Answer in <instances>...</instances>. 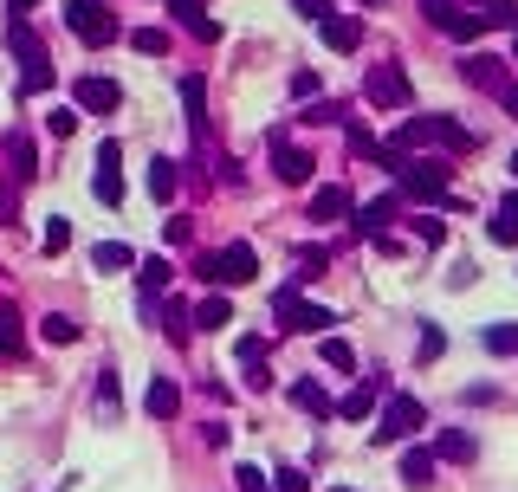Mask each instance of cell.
I'll use <instances>...</instances> for the list:
<instances>
[{
    "label": "cell",
    "mask_w": 518,
    "mask_h": 492,
    "mask_svg": "<svg viewBox=\"0 0 518 492\" xmlns=\"http://www.w3.org/2000/svg\"><path fill=\"white\" fill-rule=\"evenodd\" d=\"M447 149V156H467V149H473V130H460V123L454 117H408L402 123V130H395V149H402V156H408V149Z\"/></svg>",
    "instance_id": "6da1fadb"
},
{
    "label": "cell",
    "mask_w": 518,
    "mask_h": 492,
    "mask_svg": "<svg viewBox=\"0 0 518 492\" xmlns=\"http://www.w3.org/2000/svg\"><path fill=\"white\" fill-rule=\"evenodd\" d=\"M395 188H402L408 201H447V162L441 156H408L402 162V175H395Z\"/></svg>",
    "instance_id": "7a4b0ae2"
},
{
    "label": "cell",
    "mask_w": 518,
    "mask_h": 492,
    "mask_svg": "<svg viewBox=\"0 0 518 492\" xmlns=\"http://www.w3.org/2000/svg\"><path fill=\"white\" fill-rule=\"evenodd\" d=\"M421 421H428V408H421L415 395H389L383 415H376V447H395V441H408V434H421Z\"/></svg>",
    "instance_id": "3957f363"
},
{
    "label": "cell",
    "mask_w": 518,
    "mask_h": 492,
    "mask_svg": "<svg viewBox=\"0 0 518 492\" xmlns=\"http://www.w3.org/2000/svg\"><path fill=\"white\" fill-rule=\"evenodd\" d=\"M65 26H72L85 46H111L117 39V13L104 0H65Z\"/></svg>",
    "instance_id": "277c9868"
},
{
    "label": "cell",
    "mask_w": 518,
    "mask_h": 492,
    "mask_svg": "<svg viewBox=\"0 0 518 492\" xmlns=\"http://www.w3.org/2000/svg\"><path fill=\"white\" fill-rule=\"evenodd\" d=\"M272 311L285 318V331H305V337H324V331L337 324L324 305H305V298H298V285H279V292H272Z\"/></svg>",
    "instance_id": "5b68a950"
},
{
    "label": "cell",
    "mask_w": 518,
    "mask_h": 492,
    "mask_svg": "<svg viewBox=\"0 0 518 492\" xmlns=\"http://www.w3.org/2000/svg\"><path fill=\"white\" fill-rule=\"evenodd\" d=\"M363 98H370L376 111H402V104L415 98V85H408L402 65H370V78H363Z\"/></svg>",
    "instance_id": "8992f818"
},
{
    "label": "cell",
    "mask_w": 518,
    "mask_h": 492,
    "mask_svg": "<svg viewBox=\"0 0 518 492\" xmlns=\"http://www.w3.org/2000/svg\"><path fill=\"white\" fill-rule=\"evenodd\" d=\"M91 195H98L104 208H117V201H124V149H117V136H104V143H98V175H91Z\"/></svg>",
    "instance_id": "52a82bcc"
},
{
    "label": "cell",
    "mask_w": 518,
    "mask_h": 492,
    "mask_svg": "<svg viewBox=\"0 0 518 492\" xmlns=\"http://www.w3.org/2000/svg\"><path fill=\"white\" fill-rule=\"evenodd\" d=\"M72 104L78 111H91V117H111L117 104H124V91H117V78H104V72H85L72 85Z\"/></svg>",
    "instance_id": "ba28073f"
},
{
    "label": "cell",
    "mask_w": 518,
    "mask_h": 492,
    "mask_svg": "<svg viewBox=\"0 0 518 492\" xmlns=\"http://www.w3.org/2000/svg\"><path fill=\"white\" fill-rule=\"evenodd\" d=\"M460 78H467L473 91H486V98H499V91L512 85L506 59H493V52H467V59H460Z\"/></svg>",
    "instance_id": "9c48e42d"
},
{
    "label": "cell",
    "mask_w": 518,
    "mask_h": 492,
    "mask_svg": "<svg viewBox=\"0 0 518 492\" xmlns=\"http://www.w3.org/2000/svg\"><path fill=\"white\" fill-rule=\"evenodd\" d=\"M266 149H272V169H279L285 188H305V182H311V169H318V156H311V149H292V143H266Z\"/></svg>",
    "instance_id": "30bf717a"
},
{
    "label": "cell",
    "mask_w": 518,
    "mask_h": 492,
    "mask_svg": "<svg viewBox=\"0 0 518 492\" xmlns=\"http://www.w3.org/2000/svg\"><path fill=\"white\" fill-rule=\"evenodd\" d=\"M395 208H402V188H395V195H383V201H363V208H350V227H357L363 240H376V234H389Z\"/></svg>",
    "instance_id": "8fae6325"
},
{
    "label": "cell",
    "mask_w": 518,
    "mask_h": 492,
    "mask_svg": "<svg viewBox=\"0 0 518 492\" xmlns=\"http://www.w3.org/2000/svg\"><path fill=\"white\" fill-rule=\"evenodd\" d=\"M214 259H221V285H247V279H259V253H253L247 240H227Z\"/></svg>",
    "instance_id": "7c38bea8"
},
{
    "label": "cell",
    "mask_w": 518,
    "mask_h": 492,
    "mask_svg": "<svg viewBox=\"0 0 518 492\" xmlns=\"http://www.w3.org/2000/svg\"><path fill=\"white\" fill-rule=\"evenodd\" d=\"M318 33H324V46H331V52H357L363 46V20H357V13H324V20H318Z\"/></svg>",
    "instance_id": "4fadbf2b"
},
{
    "label": "cell",
    "mask_w": 518,
    "mask_h": 492,
    "mask_svg": "<svg viewBox=\"0 0 518 492\" xmlns=\"http://www.w3.org/2000/svg\"><path fill=\"white\" fill-rule=\"evenodd\" d=\"M169 13H175V20H182L188 33L201 39V46H221V20H214V13L201 7V0H169Z\"/></svg>",
    "instance_id": "5bb4252c"
},
{
    "label": "cell",
    "mask_w": 518,
    "mask_h": 492,
    "mask_svg": "<svg viewBox=\"0 0 518 492\" xmlns=\"http://www.w3.org/2000/svg\"><path fill=\"white\" fill-rule=\"evenodd\" d=\"M7 175H13V188H26L39 175V156H33V136L26 130H7Z\"/></svg>",
    "instance_id": "9a60e30c"
},
{
    "label": "cell",
    "mask_w": 518,
    "mask_h": 492,
    "mask_svg": "<svg viewBox=\"0 0 518 492\" xmlns=\"http://www.w3.org/2000/svg\"><path fill=\"white\" fill-rule=\"evenodd\" d=\"M182 111H188V130H195V143L208 149V85H201L195 72L182 78Z\"/></svg>",
    "instance_id": "2e32d148"
},
{
    "label": "cell",
    "mask_w": 518,
    "mask_h": 492,
    "mask_svg": "<svg viewBox=\"0 0 518 492\" xmlns=\"http://www.w3.org/2000/svg\"><path fill=\"white\" fill-rule=\"evenodd\" d=\"M350 208H357V201H350L344 182H324L318 195H311V221H350Z\"/></svg>",
    "instance_id": "e0dca14e"
},
{
    "label": "cell",
    "mask_w": 518,
    "mask_h": 492,
    "mask_svg": "<svg viewBox=\"0 0 518 492\" xmlns=\"http://www.w3.org/2000/svg\"><path fill=\"white\" fill-rule=\"evenodd\" d=\"M7 46L20 52V65H33V59H46V46H39V33H33V20H20V13H7Z\"/></svg>",
    "instance_id": "ac0fdd59"
},
{
    "label": "cell",
    "mask_w": 518,
    "mask_h": 492,
    "mask_svg": "<svg viewBox=\"0 0 518 492\" xmlns=\"http://www.w3.org/2000/svg\"><path fill=\"white\" fill-rule=\"evenodd\" d=\"M143 408H149V421H175V408H182V389H175L169 376H156V382H149V395H143Z\"/></svg>",
    "instance_id": "d6986e66"
},
{
    "label": "cell",
    "mask_w": 518,
    "mask_h": 492,
    "mask_svg": "<svg viewBox=\"0 0 518 492\" xmlns=\"http://www.w3.org/2000/svg\"><path fill=\"white\" fill-rule=\"evenodd\" d=\"M175 188H182V162L156 156V162H149V195H156L162 208H169V201H175Z\"/></svg>",
    "instance_id": "ffe728a7"
},
{
    "label": "cell",
    "mask_w": 518,
    "mask_h": 492,
    "mask_svg": "<svg viewBox=\"0 0 518 492\" xmlns=\"http://www.w3.org/2000/svg\"><path fill=\"white\" fill-rule=\"evenodd\" d=\"M39 337H46V344H78V337H85V324L72 318V311H46V318H39Z\"/></svg>",
    "instance_id": "44dd1931"
},
{
    "label": "cell",
    "mask_w": 518,
    "mask_h": 492,
    "mask_svg": "<svg viewBox=\"0 0 518 492\" xmlns=\"http://www.w3.org/2000/svg\"><path fill=\"white\" fill-rule=\"evenodd\" d=\"M376 395H383V382H357V389H350L344 402H337V415H344V421H370Z\"/></svg>",
    "instance_id": "7402d4cb"
},
{
    "label": "cell",
    "mask_w": 518,
    "mask_h": 492,
    "mask_svg": "<svg viewBox=\"0 0 518 492\" xmlns=\"http://www.w3.org/2000/svg\"><path fill=\"white\" fill-rule=\"evenodd\" d=\"M486 234H493L499 246H518V195H506L493 208V221H486Z\"/></svg>",
    "instance_id": "603a6c76"
},
{
    "label": "cell",
    "mask_w": 518,
    "mask_h": 492,
    "mask_svg": "<svg viewBox=\"0 0 518 492\" xmlns=\"http://www.w3.org/2000/svg\"><path fill=\"white\" fill-rule=\"evenodd\" d=\"M91 266H98V272H130L136 253H130L124 240H98V246H91Z\"/></svg>",
    "instance_id": "cb8c5ba5"
},
{
    "label": "cell",
    "mask_w": 518,
    "mask_h": 492,
    "mask_svg": "<svg viewBox=\"0 0 518 492\" xmlns=\"http://www.w3.org/2000/svg\"><path fill=\"white\" fill-rule=\"evenodd\" d=\"M402 486H434V454H428V447H408V454H402Z\"/></svg>",
    "instance_id": "d4e9b609"
},
{
    "label": "cell",
    "mask_w": 518,
    "mask_h": 492,
    "mask_svg": "<svg viewBox=\"0 0 518 492\" xmlns=\"http://www.w3.org/2000/svg\"><path fill=\"white\" fill-rule=\"evenodd\" d=\"M292 402L298 408H305V415H337V402H331V395H324V382H292Z\"/></svg>",
    "instance_id": "484cf974"
},
{
    "label": "cell",
    "mask_w": 518,
    "mask_h": 492,
    "mask_svg": "<svg viewBox=\"0 0 518 492\" xmlns=\"http://www.w3.org/2000/svg\"><path fill=\"white\" fill-rule=\"evenodd\" d=\"M117 408H124V382H117V369H98V421H111Z\"/></svg>",
    "instance_id": "4316f807"
},
{
    "label": "cell",
    "mask_w": 518,
    "mask_h": 492,
    "mask_svg": "<svg viewBox=\"0 0 518 492\" xmlns=\"http://www.w3.org/2000/svg\"><path fill=\"white\" fill-rule=\"evenodd\" d=\"M52 85H59L52 59H33V65H20V91H26V98H39V91H52Z\"/></svg>",
    "instance_id": "83f0119b"
},
{
    "label": "cell",
    "mask_w": 518,
    "mask_h": 492,
    "mask_svg": "<svg viewBox=\"0 0 518 492\" xmlns=\"http://www.w3.org/2000/svg\"><path fill=\"white\" fill-rule=\"evenodd\" d=\"M26 350V331H20V311L0 305V357H20Z\"/></svg>",
    "instance_id": "f1b7e54d"
},
{
    "label": "cell",
    "mask_w": 518,
    "mask_h": 492,
    "mask_svg": "<svg viewBox=\"0 0 518 492\" xmlns=\"http://www.w3.org/2000/svg\"><path fill=\"white\" fill-rule=\"evenodd\" d=\"M195 324H201V331H221V324H234V305H227L221 292L201 298V305H195Z\"/></svg>",
    "instance_id": "f546056e"
},
{
    "label": "cell",
    "mask_w": 518,
    "mask_h": 492,
    "mask_svg": "<svg viewBox=\"0 0 518 492\" xmlns=\"http://www.w3.org/2000/svg\"><path fill=\"white\" fill-rule=\"evenodd\" d=\"M480 344L493 350V357H518V324H486Z\"/></svg>",
    "instance_id": "4dcf8cb0"
},
{
    "label": "cell",
    "mask_w": 518,
    "mask_h": 492,
    "mask_svg": "<svg viewBox=\"0 0 518 492\" xmlns=\"http://www.w3.org/2000/svg\"><path fill=\"white\" fill-rule=\"evenodd\" d=\"M130 46L143 52V59H162V52H169V33H162V26H136V33H130Z\"/></svg>",
    "instance_id": "1f68e13d"
},
{
    "label": "cell",
    "mask_w": 518,
    "mask_h": 492,
    "mask_svg": "<svg viewBox=\"0 0 518 492\" xmlns=\"http://www.w3.org/2000/svg\"><path fill=\"white\" fill-rule=\"evenodd\" d=\"M65 246H72V221H65V214H52L46 234H39V253H65Z\"/></svg>",
    "instance_id": "d6a6232c"
},
{
    "label": "cell",
    "mask_w": 518,
    "mask_h": 492,
    "mask_svg": "<svg viewBox=\"0 0 518 492\" xmlns=\"http://www.w3.org/2000/svg\"><path fill=\"white\" fill-rule=\"evenodd\" d=\"M136 279H143V292H156V298H162V285H169L175 272H169V259H143V266H136Z\"/></svg>",
    "instance_id": "836d02e7"
},
{
    "label": "cell",
    "mask_w": 518,
    "mask_h": 492,
    "mask_svg": "<svg viewBox=\"0 0 518 492\" xmlns=\"http://www.w3.org/2000/svg\"><path fill=\"white\" fill-rule=\"evenodd\" d=\"M434 460H473V434H441V447H434Z\"/></svg>",
    "instance_id": "e575fe53"
},
{
    "label": "cell",
    "mask_w": 518,
    "mask_h": 492,
    "mask_svg": "<svg viewBox=\"0 0 518 492\" xmlns=\"http://www.w3.org/2000/svg\"><path fill=\"white\" fill-rule=\"evenodd\" d=\"M324 363H331V369H344V376H350V369H357V350H350L344 337H324Z\"/></svg>",
    "instance_id": "d590c367"
},
{
    "label": "cell",
    "mask_w": 518,
    "mask_h": 492,
    "mask_svg": "<svg viewBox=\"0 0 518 492\" xmlns=\"http://www.w3.org/2000/svg\"><path fill=\"white\" fill-rule=\"evenodd\" d=\"M162 331H169V337H175V344H182V337H188V331H195V311H182V305H169V311H162Z\"/></svg>",
    "instance_id": "8d00e7d4"
},
{
    "label": "cell",
    "mask_w": 518,
    "mask_h": 492,
    "mask_svg": "<svg viewBox=\"0 0 518 492\" xmlns=\"http://www.w3.org/2000/svg\"><path fill=\"white\" fill-rule=\"evenodd\" d=\"M421 13H428V26H441V33H447V26H454V0H421Z\"/></svg>",
    "instance_id": "74e56055"
},
{
    "label": "cell",
    "mask_w": 518,
    "mask_h": 492,
    "mask_svg": "<svg viewBox=\"0 0 518 492\" xmlns=\"http://www.w3.org/2000/svg\"><path fill=\"white\" fill-rule=\"evenodd\" d=\"M234 357H240V363H266V337H259V331H247V337L234 344Z\"/></svg>",
    "instance_id": "f35d334b"
},
{
    "label": "cell",
    "mask_w": 518,
    "mask_h": 492,
    "mask_svg": "<svg viewBox=\"0 0 518 492\" xmlns=\"http://www.w3.org/2000/svg\"><path fill=\"white\" fill-rule=\"evenodd\" d=\"M46 130H52V136H72V130H78V104H59V111L46 117Z\"/></svg>",
    "instance_id": "ab89813d"
},
{
    "label": "cell",
    "mask_w": 518,
    "mask_h": 492,
    "mask_svg": "<svg viewBox=\"0 0 518 492\" xmlns=\"http://www.w3.org/2000/svg\"><path fill=\"white\" fill-rule=\"evenodd\" d=\"M234 486H240V492H272V480H266L259 467H234Z\"/></svg>",
    "instance_id": "60d3db41"
},
{
    "label": "cell",
    "mask_w": 518,
    "mask_h": 492,
    "mask_svg": "<svg viewBox=\"0 0 518 492\" xmlns=\"http://www.w3.org/2000/svg\"><path fill=\"white\" fill-rule=\"evenodd\" d=\"M415 240H421V246H441V240H447V227H441V221H428V214H421V221H415Z\"/></svg>",
    "instance_id": "b9f144b4"
},
{
    "label": "cell",
    "mask_w": 518,
    "mask_h": 492,
    "mask_svg": "<svg viewBox=\"0 0 518 492\" xmlns=\"http://www.w3.org/2000/svg\"><path fill=\"white\" fill-rule=\"evenodd\" d=\"M272 492H311V473H298V467H285V473H279V486H272Z\"/></svg>",
    "instance_id": "7bdbcfd3"
},
{
    "label": "cell",
    "mask_w": 518,
    "mask_h": 492,
    "mask_svg": "<svg viewBox=\"0 0 518 492\" xmlns=\"http://www.w3.org/2000/svg\"><path fill=\"white\" fill-rule=\"evenodd\" d=\"M441 350H447V337H441V331H434V324H428V331H421V363H434V357H441Z\"/></svg>",
    "instance_id": "ee69618b"
},
{
    "label": "cell",
    "mask_w": 518,
    "mask_h": 492,
    "mask_svg": "<svg viewBox=\"0 0 518 492\" xmlns=\"http://www.w3.org/2000/svg\"><path fill=\"white\" fill-rule=\"evenodd\" d=\"M292 98H318V72H292Z\"/></svg>",
    "instance_id": "f6af8a7d"
},
{
    "label": "cell",
    "mask_w": 518,
    "mask_h": 492,
    "mask_svg": "<svg viewBox=\"0 0 518 492\" xmlns=\"http://www.w3.org/2000/svg\"><path fill=\"white\" fill-rule=\"evenodd\" d=\"M195 279H208V285H221V259H214V253H201V259H195Z\"/></svg>",
    "instance_id": "bcb514c9"
},
{
    "label": "cell",
    "mask_w": 518,
    "mask_h": 492,
    "mask_svg": "<svg viewBox=\"0 0 518 492\" xmlns=\"http://www.w3.org/2000/svg\"><path fill=\"white\" fill-rule=\"evenodd\" d=\"M162 234H169V246H188V240H195V227H188V221H162Z\"/></svg>",
    "instance_id": "7dc6e473"
},
{
    "label": "cell",
    "mask_w": 518,
    "mask_h": 492,
    "mask_svg": "<svg viewBox=\"0 0 518 492\" xmlns=\"http://www.w3.org/2000/svg\"><path fill=\"white\" fill-rule=\"evenodd\" d=\"M240 369H247V389L259 395V389H266V382H272V369L266 363H240Z\"/></svg>",
    "instance_id": "c3c4849f"
},
{
    "label": "cell",
    "mask_w": 518,
    "mask_h": 492,
    "mask_svg": "<svg viewBox=\"0 0 518 492\" xmlns=\"http://www.w3.org/2000/svg\"><path fill=\"white\" fill-rule=\"evenodd\" d=\"M292 7H298V13H305V20H311V26H318V20H324V13H331V7H324V0H292Z\"/></svg>",
    "instance_id": "681fc988"
},
{
    "label": "cell",
    "mask_w": 518,
    "mask_h": 492,
    "mask_svg": "<svg viewBox=\"0 0 518 492\" xmlns=\"http://www.w3.org/2000/svg\"><path fill=\"white\" fill-rule=\"evenodd\" d=\"M499 104H506V111L518 117V85H506V91H499Z\"/></svg>",
    "instance_id": "f907efd6"
},
{
    "label": "cell",
    "mask_w": 518,
    "mask_h": 492,
    "mask_svg": "<svg viewBox=\"0 0 518 492\" xmlns=\"http://www.w3.org/2000/svg\"><path fill=\"white\" fill-rule=\"evenodd\" d=\"M33 7H39V0H7V13H20V20H26Z\"/></svg>",
    "instance_id": "816d5d0a"
},
{
    "label": "cell",
    "mask_w": 518,
    "mask_h": 492,
    "mask_svg": "<svg viewBox=\"0 0 518 492\" xmlns=\"http://www.w3.org/2000/svg\"><path fill=\"white\" fill-rule=\"evenodd\" d=\"M357 7H383V0H357Z\"/></svg>",
    "instance_id": "f5cc1de1"
},
{
    "label": "cell",
    "mask_w": 518,
    "mask_h": 492,
    "mask_svg": "<svg viewBox=\"0 0 518 492\" xmlns=\"http://www.w3.org/2000/svg\"><path fill=\"white\" fill-rule=\"evenodd\" d=\"M331 492H357V486H331Z\"/></svg>",
    "instance_id": "db71d44e"
},
{
    "label": "cell",
    "mask_w": 518,
    "mask_h": 492,
    "mask_svg": "<svg viewBox=\"0 0 518 492\" xmlns=\"http://www.w3.org/2000/svg\"><path fill=\"white\" fill-rule=\"evenodd\" d=\"M512 175H518V149H512Z\"/></svg>",
    "instance_id": "11a10c76"
},
{
    "label": "cell",
    "mask_w": 518,
    "mask_h": 492,
    "mask_svg": "<svg viewBox=\"0 0 518 492\" xmlns=\"http://www.w3.org/2000/svg\"><path fill=\"white\" fill-rule=\"evenodd\" d=\"M512 59H518V33H512Z\"/></svg>",
    "instance_id": "9f6ffc18"
},
{
    "label": "cell",
    "mask_w": 518,
    "mask_h": 492,
    "mask_svg": "<svg viewBox=\"0 0 518 492\" xmlns=\"http://www.w3.org/2000/svg\"><path fill=\"white\" fill-rule=\"evenodd\" d=\"M480 7H493V0H480Z\"/></svg>",
    "instance_id": "6f0895ef"
}]
</instances>
